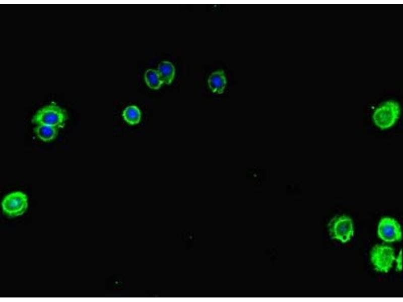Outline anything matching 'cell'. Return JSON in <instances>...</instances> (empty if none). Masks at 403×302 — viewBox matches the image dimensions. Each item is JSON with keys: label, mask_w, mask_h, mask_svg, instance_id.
Segmentation results:
<instances>
[{"label": "cell", "mask_w": 403, "mask_h": 302, "mask_svg": "<svg viewBox=\"0 0 403 302\" xmlns=\"http://www.w3.org/2000/svg\"><path fill=\"white\" fill-rule=\"evenodd\" d=\"M401 108L398 102L394 100H386L374 110L372 119L374 125L381 130L392 128L398 121Z\"/></svg>", "instance_id": "1"}, {"label": "cell", "mask_w": 403, "mask_h": 302, "mask_svg": "<svg viewBox=\"0 0 403 302\" xmlns=\"http://www.w3.org/2000/svg\"><path fill=\"white\" fill-rule=\"evenodd\" d=\"M66 119L65 111L59 106L51 104L45 106L35 113L32 122L36 125H45L56 127H63Z\"/></svg>", "instance_id": "2"}, {"label": "cell", "mask_w": 403, "mask_h": 302, "mask_svg": "<svg viewBox=\"0 0 403 302\" xmlns=\"http://www.w3.org/2000/svg\"><path fill=\"white\" fill-rule=\"evenodd\" d=\"M371 261L376 271L387 272L395 259L394 249L387 245H376L370 252Z\"/></svg>", "instance_id": "3"}, {"label": "cell", "mask_w": 403, "mask_h": 302, "mask_svg": "<svg viewBox=\"0 0 403 302\" xmlns=\"http://www.w3.org/2000/svg\"><path fill=\"white\" fill-rule=\"evenodd\" d=\"M329 235L332 239L345 243L349 241L354 235L353 222L347 215L336 216L327 225Z\"/></svg>", "instance_id": "4"}, {"label": "cell", "mask_w": 403, "mask_h": 302, "mask_svg": "<svg viewBox=\"0 0 403 302\" xmlns=\"http://www.w3.org/2000/svg\"><path fill=\"white\" fill-rule=\"evenodd\" d=\"M2 206L4 213L8 216L21 215L27 208V196L21 191L12 192L4 198Z\"/></svg>", "instance_id": "5"}, {"label": "cell", "mask_w": 403, "mask_h": 302, "mask_svg": "<svg viewBox=\"0 0 403 302\" xmlns=\"http://www.w3.org/2000/svg\"><path fill=\"white\" fill-rule=\"evenodd\" d=\"M377 234L381 240L386 242L390 243L400 241L401 239L400 225L393 218L383 217L379 222Z\"/></svg>", "instance_id": "6"}, {"label": "cell", "mask_w": 403, "mask_h": 302, "mask_svg": "<svg viewBox=\"0 0 403 302\" xmlns=\"http://www.w3.org/2000/svg\"><path fill=\"white\" fill-rule=\"evenodd\" d=\"M227 79L223 70H218L212 72L209 76L208 83L211 90L216 93H223L227 85Z\"/></svg>", "instance_id": "7"}, {"label": "cell", "mask_w": 403, "mask_h": 302, "mask_svg": "<svg viewBox=\"0 0 403 302\" xmlns=\"http://www.w3.org/2000/svg\"><path fill=\"white\" fill-rule=\"evenodd\" d=\"M58 129L53 126L45 125H36L34 130L38 138L44 142L54 140L58 134Z\"/></svg>", "instance_id": "8"}, {"label": "cell", "mask_w": 403, "mask_h": 302, "mask_svg": "<svg viewBox=\"0 0 403 302\" xmlns=\"http://www.w3.org/2000/svg\"><path fill=\"white\" fill-rule=\"evenodd\" d=\"M157 71L163 83H171L175 72V67L171 62L168 61L161 62L158 65Z\"/></svg>", "instance_id": "9"}, {"label": "cell", "mask_w": 403, "mask_h": 302, "mask_svg": "<svg viewBox=\"0 0 403 302\" xmlns=\"http://www.w3.org/2000/svg\"><path fill=\"white\" fill-rule=\"evenodd\" d=\"M122 117L127 124L131 125H136L141 121V112L137 106H128L123 111Z\"/></svg>", "instance_id": "10"}, {"label": "cell", "mask_w": 403, "mask_h": 302, "mask_svg": "<svg viewBox=\"0 0 403 302\" xmlns=\"http://www.w3.org/2000/svg\"><path fill=\"white\" fill-rule=\"evenodd\" d=\"M145 80L147 85L151 89H159L163 83L157 70L149 69L145 73Z\"/></svg>", "instance_id": "11"}, {"label": "cell", "mask_w": 403, "mask_h": 302, "mask_svg": "<svg viewBox=\"0 0 403 302\" xmlns=\"http://www.w3.org/2000/svg\"><path fill=\"white\" fill-rule=\"evenodd\" d=\"M395 260L396 262V270L398 271H400L402 269L401 250H400L397 258L395 259Z\"/></svg>", "instance_id": "12"}]
</instances>
